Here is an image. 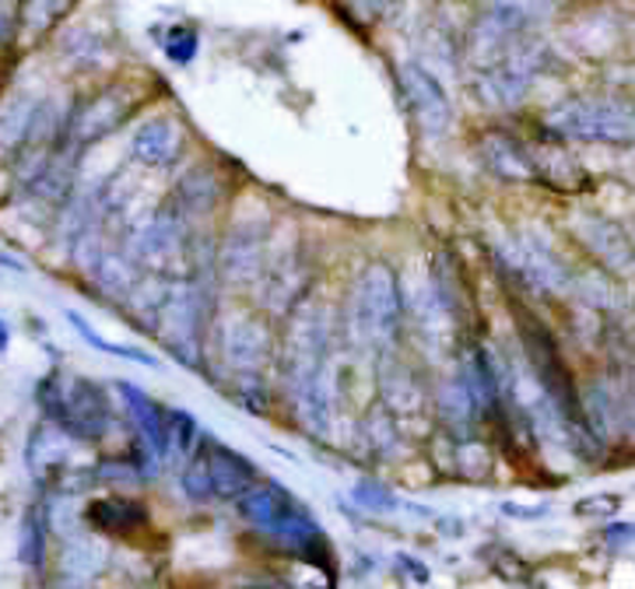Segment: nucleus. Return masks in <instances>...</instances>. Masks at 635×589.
<instances>
[{"instance_id": "nucleus-1", "label": "nucleus", "mask_w": 635, "mask_h": 589, "mask_svg": "<svg viewBox=\"0 0 635 589\" xmlns=\"http://www.w3.org/2000/svg\"><path fill=\"white\" fill-rule=\"evenodd\" d=\"M541 60H544V43H541V39H530V32L520 35L517 43L509 46V53H502L496 64L475 71V95H478V103L488 106V109L517 106L520 98L527 95L530 81L538 77Z\"/></svg>"}, {"instance_id": "nucleus-2", "label": "nucleus", "mask_w": 635, "mask_h": 589, "mask_svg": "<svg viewBox=\"0 0 635 589\" xmlns=\"http://www.w3.org/2000/svg\"><path fill=\"white\" fill-rule=\"evenodd\" d=\"M400 319V284L391 267H365L352 292V330L362 344L391 340Z\"/></svg>"}, {"instance_id": "nucleus-3", "label": "nucleus", "mask_w": 635, "mask_h": 589, "mask_svg": "<svg viewBox=\"0 0 635 589\" xmlns=\"http://www.w3.org/2000/svg\"><path fill=\"white\" fill-rule=\"evenodd\" d=\"M544 124L562 137L611 140V145L632 140V109L622 103H604V98H576V103H562L548 113Z\"/></svg>"}, {"instance_id": "nucleus-4", "label": "nucleus", "mask_w": 635, "mask_h": 589, "mask_svg": "<svg viewBox=\"0 0 635 589\" xmlns=\"http://www.w3.org/2000/svg\"><path fill=\"white\" fill-rule=\"evenodd\" d=\"M187 246V214L176 204L152 214L148 221H140L131 235V260L137 267H152V271H166L173 260L183 256Z\"/></svg>"}, {"instance_id": "nucleus-5", "label": "nucleus", "mask_w": 635, "mask_h": 589, "mask_svg": "<svg viewBox=\"0 0 635 589\" xmlns=\"http://www.w3.org/2000/svg\"><path fill=\"white\" fill-rule=\"evenodd\" d=\"M326 337H331V319H326L323 306H316V302H302V306L292 313L289 351H284V365H289V376L295 386H305L320 372Z\"/></svg>"}, {"instance_id": "nucleus-6", "label": "nucleus", "mask_w": 635, "mask_h": 589, "mask_svg": "<svg viewBox=\"0 0 635 589\" xmlns=\"http://www.w3.org/2000/svg\"><path fill=\"white\" fill-rule=\"evenodd\" d=\"M200 313H204V292L197 281H169L166 295H162L155 323H162V334L173 344V348L190 358L197 327H200Z\"/></svg>"}, {"instance_id": "nucleus-7", "label": "nucleus", "mask_w": 635, "mask_h": 589, "mask_svg": "<svg viewBox=\"0 0 635 589\" xmlns=\"http://www.w3.org/2000/svg\"><path fill=\"white\" fill-rule=\"evenodd\" d=\"M400 85H404L407 106H412L418 127L428 137H443L449 130V124H454V106H449V95L443 88V81L425 64H404Z\"/></svg>"}, {"instance_id": "nucleus-8", "label": "nucleus", "mask_w": 635, "mask_h": 589, "mask_svg": "<svg viewBox=\"0 0 635 589\" xmlns=\"http://www.w3.org/2000/svg\"><path fill=\"white\" fill-rule=\"evenodd\" d=\"M506 260H509V267H513L517 274H523L530 284H534V288L562 292L569 284V267L562 263V256L534 232H523L517 239H509Z\"/></svg>"}, {"instance_id": "nucleus-9", "label": "nucleus", "mask_w": 635, "mask_h": 589, "mask_svg": "<svg viewBox=\"0 0 635 589\" xmlns=\"http://www.w3.org/2000/svg\"><path fill=\"white\" fill-rule=\"evenodd\" d=\"M134 103H137V88L134 85L106 88L98 98H92V103L81 109V116L74 119V137L81 140V145H92V140L113 134L123 119H127Z\"/></svg>"}, {"instance_id": "nucleus-10", "label": "nucleus", "mask_w": 635, "mask_h": 589, "mask_svg": "<svg viewBox=\"0 0 635 589\" xmlns=\"http://www.w3.org/2000/svg\"><path fill=\"white\" fill-rule=\"evenodd\" d=\"M134 161L148 169H169L183 155V127L173 116H155L148 124H140L131 137Z\"/></svg>"}, {"instance_id": "nucleus-11", "label": "nucleus", "mask_w": 635, "mask_h": 589, "mask_svg": "<svg viewBox=\"0 0 635 589\" xmlns=\"http://www.w3.org/2000/svg\"><path fill=\"white\" fill-rule=\"evenodd\" d=\"M576 235L583 239V246L593 250V256H601L611 271H628L632 267V242L628 235L607 218L583 214L576 218Z\"/></svg>"}, {"instance_id": "nucleus-12", "label": "nucleus", "mask_w": 635, "mask_h": 589, "mask_svg": "<svg viewBox=\"0 0 635 589\" xmlns=\"http://www.w3.org/2000/svg\"><path fill=\"white\" fill-rule=\"evenodd\" d=\"M221 271L236 284H253L263 274V235L250 225H239L225 242Z\"/></svg>"}, {"instance_id": "nucleus-13", "label": "nucleus", "mask_w": 635, "mask_h": 589, "mask_svg": "<svg viewBox=\"0 0 635 589\" xmlns=\"http://www.w3.org/2000/svg\"><path fill=\"white\" fill-rule=\"evenodd\" d=\"M551 11H555V0H488L481 22L520 35L538 29Z\"/></svg>"}, {"instance_id": "nucleus-14", "label": "nucleus", "mask_w": 635, "mask_h": 589, "mask_svg": "<svg viewBox=\"0 0 635 589\" xmlns=\"http://www.w3.org/2000/svg\"><path fill=\"white\" fill-rule=\"evenodd\" d=\"M481 158L499 179H509V182H530V179H534V161H530V151L513 137H502V134L485 137L481 140Z\"/></svg>"}, {"instance_id": "nucleus-15", "label": "nucleus", "mask_w": 635, "mask_h": 589, "mask_svg": "<svg viewBox=\"0 0 635 589\" xmlns=\"http://www.w3.org/2000/svg\"><path fill=\"white\" fill-rule=\"evenodd\" d=\"M204 463H208L211 492H221V495H242V492H250V487L257 484L253 466L246 463L239 453L225 450V445H218V442L208 445V456H204Z\"/></svg>"}, {"instance_id": "nucleus-16", "label": "nucleus", "mask_w": 635, "mask_h": 589, "mask_svg": "<svg viewBox=\"0 0 635 589\" xmlns=\"http://www.w3.org/2000/svg\"><path fill=\"white\" fill-rule=\"evenodd\" d=\"M268 330L260 327L257 319H236L229 330H225V355L239 369H257L268 355Z\"/></svg>"}, {"instance_id": "nucleus-17", "label": "nucleus", "mask_w": 635, "mask_h": 589, "mask_svg": "<svg viewBox=\"0 0 635 589\" xmlns=\"http://www.w3.org/2000/svg\"><path fill=\"white\" fill-rule=\"evenodd\" d=\"M92 277L98 281V288L106 295H131L137 288V263L131 260V253H116L106 250L98 256V263L92 267Z\"/></svg>"}, {"instance_id": "nucleus-18", "label": "nucleus", "mask_w": 635, "mask_h": 589, "mask_svg": "<svg viewBox=\"0 0 635 589\" xmlns=\"http://www.w3.org/2000/svg\"><path fill=\"white\" fill-rule=\"evenodd\" d=\"M119 393L127 397V403H131V414H134V421H137V429L145 432V439L155 445V450L162 453L166 450V442H169V424H166V414H162L155 403L145 397V393H137L134 386H119Z\"/></svg>"}, {"instance_id": "nucleus-19", "label": "nucleus", "mask_w": 635, "mask_h": 589, "mask_svg": "<svg viewBox=\"0 0 635 589\" xmlns=\"http://www.w3.org/2000/svg\"><path fill=\"white\" fill-rule=\"evenodd\" d=\"M32 113H35V98H29V95H18L0 109V148L22 145L29 134V124H32Z\"/></svg>"}, {"instance_id": "nucleus-20", "label": "nucleus", "mask_w": 635, "mask_h": 589, "mask_svg": "<svg viewBox=\"0 0 635 589\" xmlns=\"http://www.w3.org/2000/svg\"><path fill=\"white\" fill-rule=\"evenodd\" d=\"M215 197H218V187H215V179L208 172H190L187 179L179 182V193H176V208L183 214H204V211H211L215 204Z\"/></svg>"}, {"instance_id": "nucleus-21", "label": "nucleus", "mask_w": 635, "mask_h": 589, "mask_svg": "<svg viewBox=\"0 0 635 589\" xmlns=\"http://www.w3.org/2000/svg\"><path fill=\"white\" fill-rule=\"evenodd\" d=\"M341 8L355 25H376L394 8H400V0H341Z\"/></svg>"}, {"instance_id": "nucleus-22", "label": "nucleus", "mask_w": 635, "mask_h": 589, "mask_svg": "<svg viewBox=\"0 0 635 589\" xmlns=\"http://www.w3.org/2000/svg\"><path fill=\"white\" fill-rule=\"evenodd\" d=\"M67 319H71V327L85 337L92 348H98V351H106V355H116V358H131V361H140V365H155V358H148V355H140V351H134V348H119V344H110L106 337H98L85 319H81L77 313H67Z\"/></svg>"}, {"instance_id": "nucleus-23", "label": "nucleus", "mask_w": 635, "mask_h": 589, "mask_svg": "<svg viewBox=\"0 0 635 589\" xmlns=\"http://www.w3.org/2000/svg\"><path fill=\"white\" fill-rule=\"evenodd\" d=\"M576 292L586 298V302H593V306H618V288L614 284H607V277L604 274H580L576 277Z\"/></svg>"}, {"instance_id": "nucleus-24", "label": "nucleus", "mask_w": 635, "mask_h": 589, "mask_svg": "<svg viewBox=\"0 0 635 589\" xmlns=\"http://www.w3.org/2000/svg\"><path fill=\"white\" fill-rule=\"evenodd\" d=\"M194 50H197V35H194L190 29H173V32H169L166 53H169L173 60H190Z\"/></svg>"}, {"instance_id": "nucleus-25", "label": "nucleus", "mask_w": 635, "mask_h": 589, "mask_svg": "<svg viewBox=\"0 0 635 589\" xmlns=\"http://www.w3.org/2000/svg\"><path fill=\"white\" fill-rule=\"evenodd\" d=\"M618 498H614V495H607V498H597V502H593V498H586V502H580L576 505V513H614V509H618Z\"/></svg>"}, {"instance_id": "nucleus-26", "label": "nucleus", "mask_w": 635, "mask_h": 589, "mask_svg": "<svg viewBox=\"0 0 635 589\" xmlns=\"http://www.w3.org/2000/svg\"><path fill=\"white\" fill-rule=\"evenodd\" d=\"M4 348H8V327L0 323V351H4Z\"/></svg>"}]
</instances>
